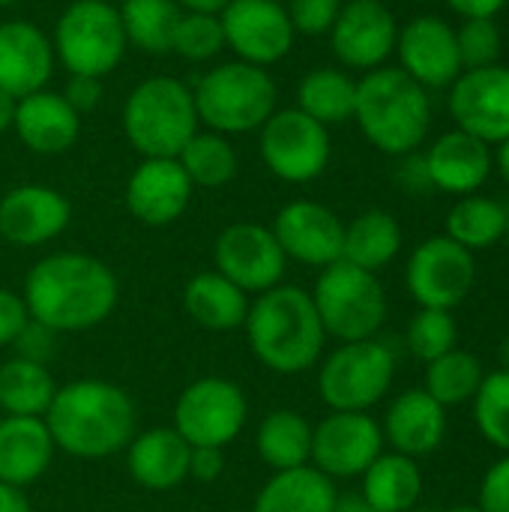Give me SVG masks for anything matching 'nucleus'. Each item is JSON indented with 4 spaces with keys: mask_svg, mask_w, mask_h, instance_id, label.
<instances>
[{
    "mask_svg": "<svg viewBox=\"0 0 509 512\" xmlns=\"http://www.w3.org/2000/svg\"><path fill=\"white\" fill-rule=\"evenodd\" d=\"M27 315L54 333H84L111 318L120 300L114 270L87 252H51L24 279Z\"/></svg>",
    "mask_w": 509,
    "mask_h": 512,
    "instance_id": "obj_1",
    "label": "nucleus"
},
{
    "mask_svg": "<svg viewBox=\"0 0 509 512\" xmlns=\"http://www.w3.org/2000/svg\"><path fill=\"white\" fill-rule=\"evenodd\" d=\"M135 402L111 381L81 378L57 387L45 426L57 450L75 459H108L135 438Z\"/></svg>",
    "mask_w": 509,
    "mask_h": 512,
    "instance_id": "obj_2",
    "label": "nucleus"
},
{
    "mask_svg": "<svg viewBox=\"0 0 509 512\" xmlns=\"http://www.w3.org/2000/svg\"><path fill=\"white\" fill-rule=\"evenodd\" d=\"M246 339L261 366L276 375H303L324 354V324L312 294L297 285H276L249 303Z\"/></svg>",
    "mask_w": 509,
    "mask_h": 512,
    "instance_id": "obj_3",
    "label": "nucleus"
},
{
    "mask_svg": "<svg viewBox=\"0 0 509 512\" xmlns=\"http://www.w3.org/2000/svg\"><path fill=\"white\" fill-rule=\"evenodd\" d=\"M354 120L375 150L408 156L417 153L429 135L432 99L429 90L399 66H378L357 81Z\"/></svg>",
    "mask_w": 509,
    "mask_h": 512,
    "instance_id": "obj_4",
    "label": "nucleus"
},
{
    "mask_svg": "<svg viewBox=\"0 0 509 512\" xmlns=\"http://www.w3.org/2000/svg\"><path fill=\"white\" fill-rule=\"evenodd\" d=\"M198 129L192 87L180 78H144L123 102V135L141 159H177Z\"/></svg>",
    "mask_w": 509,
    "mask_h": 512,
    "instance_id": "obj_5",
    "label": "nucleus"
},
{
    "mask_svg": "<svg viewBox=\"0 0 509 512\" xmlns=\"http://www.w3.org/2000/svg\"><path fill=\"white\" fill-rule=\"evenodd\" d=\"M198 120L219 135L258 132L279 105V87L261 66L228 60L207 69L192 87Z\"/></svg>",
    "mask_w": 509,
    "mask_h": 512,
    "instance_id": "obj_6",
    "label": "nucleus"
},
{
    "mask_svg": "<svg viewBox=\"0 0 509 512\" xmlns=\"http://www.w3.org/2000/svg\"><path fill=\"white\" fill-rule=\"evenodd\" d=\"M54 57L69 75H111L126 57L120 9L108 0H72L54 24Z\"/></svg>",
    "mask_w": 509,
    "mask_h": 512,
    "instance_id": "obj_7",
    "label": "nucleus"
},
{
    "mask_svg": "<svg viewBox=\"0 0 509 512\" xmlns=\"http://www.w3.org/2000/svg\"><path fill=\"white\" fill-rule=\"evenodd\" d=\"M312 303L324 333L339 342L375 339L387 321V294L381 279L348 261H336L321 270Z\"/></svg>",
    "mask_w": 509,
    "mask_h": 512,
    "instance_id": "obj_8",
    "label": "nucleus"
},
{
    "mask_svg": "<svg viewBox=\"0 0 509 512\" xmlns=\"http://www.w3.org/2000/svg\"><path fill=\"white\" fill-rule=\"evenodd\" d=\"M396 354L378 342H342L318 372V393L330 411H369L393 387Z\"/></svg>",
    "mask_w": 509,
    "mask_h": 512,
    "instance_id": "obj_9",
    "label": "nucleus"
},
{
    "mask_svg": "<svg viewBox=\"0 0 509 512\" xmlns=\"http://www.w3.org/2000/svg\"><path fill=\"white\" fill-rule=\"evenodd\" d=\"M330 129L294 108H276L258 129V153L285 183H312L330 165Z\"/></svg>",
    "mask_w": 509,
    "mask_h": 512,
    "instance_id": "obj_10",
    "label": "nucleus"
},
{
    "mask_svg": "<svg viewBox=\"0 0 509 512\" xmlns=\"http://www.w3.org/2000/svg\"><path fill=\"white\" fill-rule=\"evenodd\" d=\"M246 417V393L228 378H198L174 405V429L189 447L225 450L243 432Z\"/></svg>",
    "mask_w": 509,
    "mask_h": 512,
    "instance_id": "obj_11",
    "label": "nucleus"
},
{
    "mask_svg": "<svg viewBox=\"0 0 509 512\" xmlns=\"http://www.w3.org/2000/svg\"><path fill=\"white\" fill-rule=\"evenodd\" d=\"M477 282L474 252L450 240L447 234L423 240L405 267L408 294L420 309H444L453 312L471 294Z\"/></svg>",
    "mask_w": 509,
    "mask_h": 512,
    "instance_id": "obj_12",
    "label": "nucleus"
},
{
    "mask_svg": "<svg viewBox=\"0 0 509 512\" xmlns=\"http://www.w3.org/2000/svg\"><path fill=\"white\" fill-rule=\"evenodd\" d=\"M216 273L234 282L246 294H264L282 285L288 258L273 234L261 222H234L213 243Z\"/></svg>",
    "mask_w": 509,
    "mask_h": 512,
    "instance_id": "obj_13",
    "label": "nucleus"
},
{
    "mask_svg": "<svg viewBox=\"0 0 509 512\" xmlns=\"http://www.w3.org/2000/svg\"><path fill=\"white\" fill-rule=\"evenodd\" d=\"M384 453V432L369 411H330L312 426V468L330 480L363 477L366 468Z\"/></svg>",
    "mask_w": 509,
    "mask_h": 512,
    "instance_id": "obj_14",
    "label": "nucleus"
},
{
    "mask_svg": "<svg viewBox=\"0 0 509 512\" xmlns=\"http://www.w3.org/2000/svg\"><path fill=\"white\" fill-rule=\"evenodd\" d=\"M219 21L225 48H231L237 60L261 69L285 60L297 39L288 9L279 0H231L219 12Z\"/></svg>",
    "mask_w": 509,
    "mask_h": 512,
    "instance_id": "obj_15",
    "label": "nucleus"
},
{
    "mask_svg": "<svg viewBox=\"0 0 509 512\" xmlns=\"http://www.w3.org/2000/svg\"><path fill=\"white\" fill-rule=\"evenodd\" d=\"M447 105L456 129L498 147L509 138V66L492 63L483 69H462L450 84Z\"/></svg>",
    "mask_w": 509,
    "mask_h": 512,
    "instance_id": "obj_16",
    "label": "nucleus"
},
{
    "mask_svg": "<svg viewBox=\"0 0 509 512\" xmlns=\"http://www.w3.org/2000/svg\"><path fill=\"white\" fill-rule=\"evenodd\" d=\"M327 36L336 60L345 69L372 72L387 66L390 54L396 51L399 21L381 0H345Z\"/></svg>",
    "mask_w": 509,
    "mask_h": 512,
    "instance_id": "obj_17",
    "label": "nucleus"
},
{
    "mask_svg": "<svg viewBox=\"0 0 509 512\" xmlns=\"http://www.w3.org/2000/svg\"><path fill=\"white\" fill-rule=\"evenodd\" d=\"M393 54H399V69L426 90L450 87L462 75L456 27L441 15H414L405 21Z\"/></svg>",
    "mask_w": 509,
    "mask_h": 512,
    "instance_id": "obj_18",
    "label": "nucleus"
},
{
    "mask_svg": "<svg viewBox=\"0 0 509 512\" xmlns=\"http://www.w3.org/2000/svg\"><path fill=\"white\" fill-rule=\"evenodd\" d=\"M273 234L288 261L318 270L342 261L345 222L327 204L309 198L285 204L273 219Z\"/></svg>",
    "mask_w": 509,
    "mask_h": 512,
    "instance_id": "obj_19",
    "label": "nucleus"
},
{
    "mask_svg": "<svg viewBox=\"0 0 509 512\" xmlns=\"http://www.w3.org/2000/svg\"><path fill=\"white\" fill-rule=\"evenodd\" d=\"M72 219V204L63 192L42 183L12 186L0 198V237L12 246L33 249L57 240Z\"/></svg>",
    "mask_w": 509,
    "mask_h": 512,
    "instance_id": "obj_20",
    "label": "nucleus"
},
{
    "mask_svg": "<svg viewBox=\"0 0 509 512\" xmlns=\"http://www.w3.org/2000/svg\"><path fill=\"white\" fill-rule=\"evenodd\" d=\"M192 180L177 159H141L126 183V207L147 228L177 222L192 201Z\"/></svg>",
    "mask_w": 509,
    "mask_h": 512,
    "instance_id": "obj_21",
    "label": "nucleus"
},
{
    "mask_svg": "<svg viewBox=\"0 0 509 512\" xmlns=\"http://www.w3.org/2000/svg\"><path fill=\"white\" fill-rule=\"evenodd\" d=\"M54 45L42 27L24 18L0 24V90L24 99L48 87L54 72Z\"/></svg>",
    "mask_w": 509,
    "mask_h": 512,
    "instance_id": "obj_22",
    "label": "nucleus"
},
{
    "mask_svg": "<svg viewBox=\"0 0 509 512\" xmlns=\"http://www.w3.org/2000/svg\"><path fill=\"white\" fill-rule=\"evenodd\" d=\"M423 159H426L432 189L459 195V198L483 189V183L492 177V168H495L492 147L462 129H450L438 141H432Z\"/></svg>",
    "mask_w": 509,
    "mask_h": 512,
    "instance_id": "obj_23",
    "label": "nucleus"
},
{
    "mask_svg": "<svg viewBox=\"0 0 509 512\" xmlns=\"http://www.w3.org/2000/svg\"><path fill=\"white\" fill-rule=\"evenodd\" d=\"M12 132L27 150L39 156H60L75 147L81 135V114L63 99V93L45 87L18 99Z\"/></svg>",
    "mask_w": 509,
    "mask_h": 512,
    "instance_id": "obj_24",
    "label": "nucleus"
},
{
    "mask_svg": "<svg viewBox=\"0 0 509 512\" xmlns=\"http://www.w3.org/2000/svg\"><path fill=\"white\" fill-rule=\"evenodd\" d=\"M381 432L393 453L423 459L447 438V408L438 405L426 390H405L390 402Z\"/></svg>",
    "mask_w": 509,
    "mask_h": 512,
    "instance_id": "obj_25",
    "label": "nucleus"
},
{
    "mask_svg": "<svg viewBox=\"0 0 509 512\" xmlns=\"http://www.w3.org/2000/svg\"><path fill=\"white\" fill-rule=\"evenodd\" d=\"M192 447L174 426H156L135 435L126 447V465L138 486L150 492H171L189 480Z\"/></svg>",
    "mask_w": 509,
    "mask_h": 512,
    "instance_id": "obj_26",
    "label": "nucleus"
},
{
    "mask_svg": "<svg viewBox=\"0 0 509 512\" xmlns=\"http://www.w3.org/2000/svg\"><path fill=\"white\" fill-rule=\"evenodd\" d=\"M54 450L42 417H0V483L27 489L51 468Z\"/></svg>",
    "mask_w": 509,
    "mask_h": 512,
    "instance_id": "obj_27",
    "label": "nucleus"
},
{
    "mask_svg": "<svg viewBox=\"0 0 509 512\" xmlns=\"http://www.w3.org/2000/svg\"><path fill=\"white\" fill-rule=\"evenodd\" d=\"M183 309L186 315L213 333H231L246 324L249 315V294L240 291L216 270L195 273L183 288Z\"/></svg>",
    "mask_w": 509,
    "mask_h": 512,
    "instance_id": "obj_28",
    "label": "nucleus"
},
{
    "mask_svg": "<svg viewBox=\"0 0 509 512\" xmlns=\"http://www.w3.org/2000/svg\"><path fill=\"white\" fill-rule=\"evenodd\" d=\"M336 486L312 465L276 471L258 492L252 512H333Z\"/></svg>",
    "mask_w": 509,
    "mask_h": 512,
    "instance_id": "obj_29",
    "label": "nucleus"
},
{
    "mask_svg": "<svg viewBox=\"0 0 509 512\" xmlns=\"http://www.w3.org/2000/svg\"><path fill=\"white\" fill-rule=\"evenodd\" d=\"M360 495L375 512H411L423 495V471L411 456L381 453L366 468Z\"/></svg>",
    "mask_w": 509,
    "mask_h": 512,
    "instance_id": "obj_30",
    "label": "nucleus"
},
{
    "mask_svg": "<svg viewBox=\"0 0 509 512\" xmlns=\"http://www.w3.org/2000/svg\"><path fill=\"white\" fill-rule=\"evenodd\" d=\"M258 459L276 471L303 468L312 462V423L291 408L270 411L255 432Z\"/></svg>",
    "mask_w": 509,
    "mask_h": 512,
    "instance_id": "obj_31",
    "label": "nucleus"
},
{
    "mask_svg": "<svg viewBox=\"0 0 509 512\" xmlns=\"http://www.w3.org/2000/svg\"><path fill=\"white\" fill-rule=\"evenodd\" d=\"M357 81L336 66H318L297 84V108L321 126H339L354 120Z\"/></svg>",
    "mask_w": 509,
    "mask_h": 512,
    "instance_id": "obj_32",
    "label": "nucleus"
},
{
    "mask_svg": "<svg viewBox=\"0 0 509 512\" xmlns=\"http://www.w3.org/2000/svg\"><path fill=\"white\" fill-rule=\"evenodd\" d=\"M399 249H402V228L396 216L387 210H366L345 225L342 261L354 267L378 273L399 255Z\"/></svg>",
    "mask_w": 509,
    "mask_h": 512,
    "instance_id": "obj_33",
    "label": "nucleus"
},
{
    "mask_svg": "<svg viewBox=\"0 0 509 512\" xmlns=\"http://www.w3.org/2000/svg\"><path fill=\"white\" fill-rule=\"evenodd\" d=\"M57 384L48 366L12 357L0 366V411L3 417H45Z\"/></svg>",
    "mask_w": 509,
    "mask_h": 512,
    "instance_id": "obj_34",
    "label": "nucleus"
},
{
    "mask_svg": "<svg viewBox=\"0 0 509 512\" xmlns=\"http://www.w3.org/2000/svg\"><path fill=\"white\" fill-rule=\"evenodd\" d=\"M447 237L465 246L468 252H480L507 237V213L504 204L486 195H465L447 213Z\"/></svg>",
    "mask_w": 509,
    "mask_h": 512,
    "instance_id": "obj_35",
    "label": "nucleus"
},
{
    "mask_svg": "<svg viewBox=\"0 0 509 512\" xmlns=\"http://www.w3.org/2000/svg\"><path fill=\"white\" fill-rule=\"evenodd\" d=\"M120 21L129 48H138L144 54H168L174 27L183 15V9L174 0H123Z\"/></svg>",
    "mask_w": 509,
    "mask_h": 512,
    "instance_id": "obj_36",
    "label": "nucleus"
},
{
    "mask_svg": "<svg viewBox=\"0 0 509 512\" xmlns=\"http://www.w3.org/2000/svg\"><path fill=\"white\" fill-rule=\"evenodd\" d=\"M177 162L183 165L192 186H201V189H219L237 177L234 144L228 141V135H219L210 129H198L189 138V144L180 150Z\"/></svg>",
    "mask_w": 509,
    "mask_h": 512,
    "instance_id": "obj_37",
    "label": "nucleus"
},
{
    "mask_svg": "<svg viewBox=\"0 0 509 512\" xmlns=\"http://www.w3.org/2000/svg\"><path fill=\"white\" fill-rule=\"evenodd\" d=\"M486 372H483V363L471 354V351H462V348H453L447 351L444 357L426 363V393L444 405V408H453V405H465L477 396L480 384H483Z\"/></svg>",
    "mask_w": 509,
    "mask_h": 512,
    "instance_id": "obj_38",
    "label": "nucleus"
},
{
    "mask_svg": "<svg viewBox=\"0 0 509 512\" xmlns=\"http://www.w3.org/2000/svg\"><path fill=\"white\" fill-rule=\"evenodd\" d=\"M471 402H474V420L480 435L492 447L509 453V372L504 369L489 372Z\"/></svg>",
    "mask_w": 509,
    "mask_h": 512,
    "instance_id": "obj_39",
    "label": "nucleus"
},
{
    "mask_svg": "<svg viewBox=\"0 0 509 512\" xmlns=\"http://www.w3.org/2000/svg\"><path fill=\"white\" fill-rule=\"evenodd\" d=\"M225 48V33H222V21L219 15H207V12H183L177 27H174V39H171V51L189 63H207L213 57H219V51Z\"/></svg>",
    "mask_w": 509,
    "mask_h": 512,
    "instance_id": "obj_40",
    "label": "nucleus"
},
{
    "mask_svg": "<svg viewBox=\"0 0 509 512\" xmlns=\"http://www.w3.org/2000/svg\"><path fill=\"white\" fill-rule=\"evenodd\" d=\"M405 342H408V351L420 363H432V360L444 357L447 351H453L459 345V327L453 321V312L420 309L408 324Z\"/></svg>",
    "mask_w": 509,
    "mask_h": 512,
    "instance_id": "obj_41",
    "label": "nucleus"
},
{
    "mask_svg": "<svg viewBox=\"0 0 509 512\" xmlns=\"http://www.w3.org/2000/svg\"><path fill=\"white\" fill-rule=\"evenodd\" d=\"M456 42L462 69H483L501 60L504 39L495 18H465L462 27H456Z\"/></svg>",
    "mask_w": 509,
    "mask_h": 512,
    "instance_id": "obj_42",
    "label": "nucleus"
},
{
    "mask_svg": "<svg viewBox=\"0 0 509 512\" xmlns=\"http://www.w3.org/2000/svg\"><path fill=\"white\" fill-rule=\"evenodd\" d=\"M345 0H285L297 36H327Z\"/></svg>",
    "mask_w": 509,
    "mask_h": 512,
    "instance_id": "obj_43",
    "label": "nucleus"
},
{
    "mask_svg": "<svg viewBox=\"0 0 509 512\" xmlns=\"http://www.w3.org/2000/svg\"><path fill=\"white\" fill-rule=\"evenodd\" d=\"M57 336L54 330H48L45 324L27 318V324L21 327V333L15 336L12 348H15V357L21 360H30V363H39V366H48L54 357H57Z\"/></svg>",
    "mask_w": 509,
    "mask_h": 512,
    "instance_id": "obj_44",
    "label": "nucleus"
},
{
    "mask_svg": "<svg viewBox=\"0 0 509 512\" xmlns=\"http://www.w3.org/2000/svg\"><path fill=\"white\" fill-rule=\"evenodd\" d=\"M477 507L483 512H509V453L486 471Z\"/></svg>",
    "mask_w": 509,
    "mask_h": 512,
    "instance_id": "obj_45",
    "label": "nucleus"
},
{
    "mask_svg": "<svg viewBox=\"0 0 509 512\" xmlns=\"http://www.w3.org/2000/svg\"><path fill=\"white\" fill-rule=\"evenodd\" d=\"M27 306H24V297L9 291V288H0V348H12L15 336L21 333V327L27 324Z\"/></svg>",
    "mask_w": 509,
    "mask_h": 512,
    "instance_id": "obj_46",
    "label": "nucleus"
},
{
    "mask_svg": "<svg viewBox=\"0 0 509 512\" xmlns=\"http://www.w3.org/2000/svg\"><path fill=\"white\" fill-rule=\"evenodd\" d=\"M102 78L93 75H69L66 87H63V99L78 111V114H90L99 102H102Z\"/></svg>",
    "mask_w": 509,
    "mask_h": 512,
    "instance_id": "obj_47",
    "label": "nucleus"
},
{
    "mask_svg": "<svg viewBox=\"0 0 509 512\" xmlns=\"http://www.w3.org/2000/svg\"><path fill=\"white\" fill-rule=\"evenodd\" d=\"M225 471V456L216 447H192L189 453V480L213 483Z\"/></svg>",
    "mask_w": 509,
    "mask_h": 512,
    "instance_id": "obj_48",
    "label": "nucleus"
},
{
    "mask_svg": "<svg viewBox=\"0 0 509 512\" xmlns=\"http://www.w3.org/2000/svg\"><path fill=\"white\" fill-rule=\"evenodd\" d=\"M399 159H402V165L396 171L399 183L408 192H429L432 180H429V171H426V159L420 153H408V156H399Z\"/></svg>",
    "mask_w": 509,
    "mask_h": 512,
    "instance_id": "obj_49",
    "label": "nucleus"
},
{
    "mask_svg": "<svg viewBox=\"0 0 509 512\" xmlns=\"http://www.w3.org/2000/svg\"><path fill=\"white\" fill-rule=\"evenodd\" d=\"M462 21L465 18H495L509 0H444Z\"/></svg>",
    "mask_w": 509,
    "mask_h": 512,
    "instance_id": "obj_50",
    "label": "nucleus"
},
{
    "mask_svg": "<svg viewBox=\"0 0 509 512\" xmlns=\"http://www.w3.org/2000/svg\"><path fill=\"white\" fill-rule=\"evenodd\" d=\"M0 512H33V507H30L24 489L0 483Z\"/></svg>",
    "mask_w": 509,
    "mask_h": 512,
    "instance_id": "obj_51",
    "label": "nucleus"
},
{
    "mask_svg": "<svg viewBox=\"0 0 509 512\" xmlns=\"http://www.w3.org/2000/svg\"><path fill=\"white\" fill-rule=\"evenodd\" d=\"M183 12H207V15H219L231 0H174Z\"/></svg>",
    "mask_w": 509,
    "mask_h": 512,
    "instance_id": "obj_52",
    "label": "nucleus"
},
{
    "mask_svg": "<svg viewBox=\"0 0 509 512\" xmlns=\"http://www.w3.org/2000/svg\"><path fill=\"white\" fill-rule=\"evenodd\" d=\"M15 108H18V99L0 90V135L12 129V123H15Z\"/></svg>",
    "mask_w": 509,
    "mask_h": 512,
    "instance_id": "obj_53",
    "label": "nucleus"
},
{
    "mask_svg": "<svg viewBox=\"0 0 509 512\" xmlns=\"http://www.w3.org/2000/svg\"><path fill=\"white\" fill-rule=\"evenodd\" d=\"M333 512H375V510L363 501V495H339Z\"/></svg>",
    "mask_w": 509,
    "mask_h": 512,
    "instance_id": "obj_54",
    "label": "nucleus"
},
{
    "mask_svg": "<svg viewBox=\"0 0 509 512\" xmlns=\"http://www.w3.org/2000/svg\"><path fill=\"white\" fill-rule=\"evenodd\" d=\"M495 165H498V174L504 177V183L509 186V138L498 144V153H495Z\"/></svg>",
    "mask_w": 509,
    "mask_h": 512,
    "instance_id": "obj_55",
    "label": "nucleus"
},
{
    "mask_svg": "<svg viewBox=\"0 0 509 512\" xmlns=\"http://www.w3.org/2000/svg\"><path fill=\"white\" fill-rule=\"evenodd\" d=\"M498 360H501V369L509 372V336L501 342V351H498Z\"/></svg>",
    "mask_w": 509,
    "mask_h": 512,
    "instance_id": "obj_56",
    "label": "nucleus"
},
{
    "mask_svg": "<svg viewBox=\"0 0 509 512\" xmlns=\"http://www.w3.org/2000/svg\"><path fill=\"white\" fill-rule=\"evenodd\" d=\"M447 512H483L477 504H459V507H450Z\"/></svg>",
    "mask_w": 509,
    "mask_h": 512,
    "instance_id": "obj_57",
    "label": "nucleus"
},
{
    "mask_svg": "<svg viewBox=\"0 0 509 512\" xmlns=\"http://www.w3.org/2000/svg\"><path fill=\"white\" fill-rule=\"evenodd\" d=\"M18 0H0V9H6V6H15Z\"/></svg>",
    "mask_w": 509,
    "mask_h": 512,
    "instance_id": "obj_58",
    "label": "nucleus"
},
{
    "mask_svg": "<svg viewBox=\"0 0 509 512\" xmlns=\"http://www.w3.org/2000/svg\"><path fill=\"white\" fill-rule=\"evenodd\" d=\"M504 213H507V234H509V204H504Z\"/></svg>",
    "mask_w": 509,
    "mask_h": 512,
    "instance_id": "obj_59",
    "label": "nucleus"
},
{
    "mask_svg": "<svg viewBox=\"0 0 509 512\" xmlns=\"http://www.w3.org/2000/svg\"><path fill=\"white\" fill-rule=\"evenodd\" d=\"M279 3H285V0H279Z\"/></svg>",
    "mask_w": 509,
    "mask_h": 512,
    "instance_id": "obj_60",
    "label": "nucleus"
}]
</instances>
